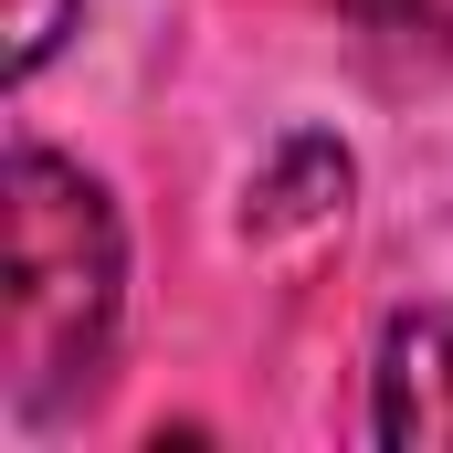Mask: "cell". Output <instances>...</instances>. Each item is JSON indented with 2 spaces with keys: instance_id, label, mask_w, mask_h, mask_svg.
<instances>
[{
  "instance_id": "obj_1",
  "label": "cell",
  "mask_w": 453,
  "mask_h": 453,
  "mask_svg": "<svg viewBox=\"0 0 453 453\" xmlns=\"http://www.w3.org/2000/svg\"><path fill=\"white\" fill-rule=\"evenodd\" d=\"M0 348H11V401L53 411L64 390H85L106 369L116 296H127V242H116L106 190L53 158V148H11L0 169Z\"/></svg>"
},
{
  "instance_id": "obj_3",
  "label": "cell",
  "mask_w": 453,
  "mask_h": 453,
  "mask_svg": "<svg viewBox=\"0 0 453 453\" xmlns=\"http://www.w3.org/2000/svg\"><path fill=\"white\" fill-rule=\"evenodd\" d=\"M358 32H380V42H433L453 53V0H338Z\"/></svg>"
},
{
  "instance_id": "obj_2",
  "label": "cell",
  "mask_w": 453,
  "mask_h": 453,
  "mask_svg": "<svg viewBox=\"0 0 453 453\" xmlns=\"http://www.w3.org/2000/svg\"><path fill=\"white\" fill-rule=\"evenodd\" d=\"M380 443H453V306H422L380 338Z\"/></svg>"
},
{
  "instance_id": "obj_4",
  "label": "cell",
  "mask_w": 453,
  "mask_h": 453,
  "mask_svg": "<svg viewBox=\"0 0 453 453\" xmlns=\"http://www.w3.org/2000/svg\"><path fill=\"white\" fill-rule=\"evenodd\" d=\"M64 11L74 0H11V74H42V53L64 42Z\"/></svg>"
}]
</instances>
